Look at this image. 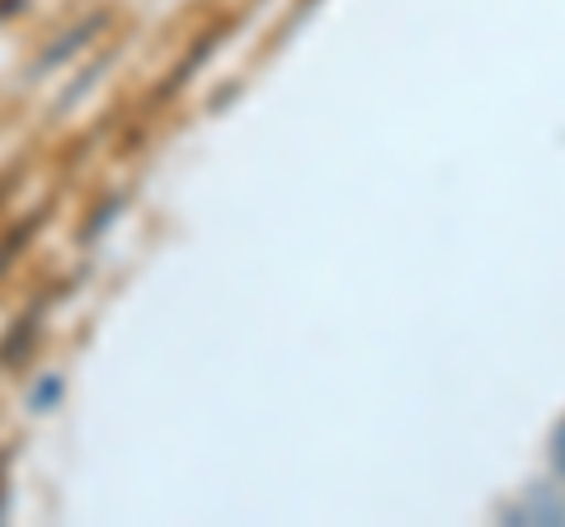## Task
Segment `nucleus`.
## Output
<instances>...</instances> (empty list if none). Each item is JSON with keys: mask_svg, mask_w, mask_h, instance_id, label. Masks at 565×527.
I'll list each match as a JSON object with an SVG mask.
<instances>
[{"mask_svg": "<svg viewBox=\"0 0 565 527\" xmlns=\"http://www.w3.org/2000/svg\"><path fill=\"white\" fill-rule=\"evenodd\" d=\"M494 518L514 523V527H565V495L556 485L533 481L514 504H500V514Z\"/></svg>", "mask_w": 565, "mask_h": 527, "instance_id": "nucleus-1", "label": "nucleus"}, {"mask_svg": "<svg viewBox=\"0 0 565 527\" xmlns=\"http://www.w3.org/2000/svg\"><path fill=\"white\" fill-rule=\"evenodd\" d=\"M546 462H552L556 481H565V415L552 424V438H546Z\"/></svg>", "mask_w": 565, "mask_h": 527, "instance_id": "nucleus-2", "label": "nucleus"}, {"mask_svg": "<svg viewBox=\"0 0 565 527\" xmlns=\"http://www.w3.org/2000/svg\"><path fill=\"white\" fill-rule=\"evenodd\" d=\"M52 396H62V381H57V377H47L39 391H33V410H47V400H52Z\"/></svg>", "mask_w": 565, "mask_h": 527, "instance_id": "nucleus-3", "label": "nucleus"}]
</instances>
